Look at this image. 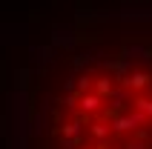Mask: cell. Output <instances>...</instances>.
<instances>
[{"label": "cell", "instance_id": "cell-1", "mask_svg": "<svg viewBox=\"0 0 152 149\" xmlns=\"http://www.w3.org/2000/svg\"><path fill=\"white\" fill-rule=\"evenodd\" d=\"M9 149H152V3L77 12L15 72Z\"/></svg>", "mask_w": 152, "mask_h": 149}]
</instances>
